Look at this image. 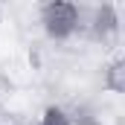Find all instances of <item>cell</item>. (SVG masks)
<instances>
[{
    "label": "cell",
    "instance_id": "obj_1",
    "mask_svg": "<svg viewBox=\"0 0 125 125\" xmlns=\"http://www.w3.org/2000/svg\"><path fill=\"white\" fill-rule=\"evenodd\" d=\"M41 23H44V32L50 38L64 41L79 26V6L67 3V0H52V3H47L41 9Z\"/></svg>",
    "mask_w": 125,
    "mask_h": 125
},
{
    "label": "cell",
    "instance_id": "obj_2",
    "mask_svg": "<svg viewBox=\"0 0 125 125\" xmlns=\"http://www.w3.org/2000/svg\"><path fill=\"white\" fill-rule=\"evenodd\" d=\"M105 87L114 90V93H122L125 90V58H116V61L108 67V73H105Z\"/></svg>",
    "mask_w": 125,
    "mask_h": 125
},
{
    "label": "cell",
    "instance_id": "obj_3",
    "mask_svg": "<svg viewBox=\"0 0 125 125\" xmlns=\"http://www.w3.org/2000/svg\"><path fill=\"white\" fill-rule=\"evenodd\" d=\"M116 29V15H114V6H102L96 12V32H114Z\"/></svg>",
    "mask_w": 125,
    "mask_h": 125
},
{
    "label": "cell",
    "instance_id": "obj_4",
    "mask_svg": "<svg viewBox=\"0 0 125 125\" xmlns=\"http://www.w3.org/2000/svg\"><path fill=\"white\" fill-rule=\"evenodd\" d=\"M41 125H70V116L61 108H47L44 116H41Z\"/></svg>",
    "mask_w": 125,
    "mask_h": 125
}]
</instances>
